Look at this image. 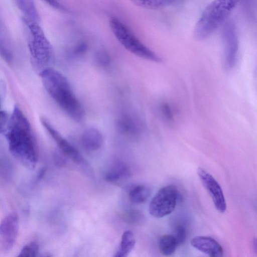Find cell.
I'll return each mask as SVG.
<instances>
[{"mask_svg": "<svg viewBox=\"0 0 257 257\" xmlns=\"http://www.w3.org/2000/svg\"><path fill=\"white\" fill-rule=\"evenodd\" d=\"M223 25V66L226 70H230L236 63L238 41L235 25L232 21L227 20Z\"/></svg>", "mask_w": 257, "mask_h": 257, "instance_id": "cell-7", "label": "cell"}, {"mask_svg": "<svg viewBox=\"0 0 257 257\" xmlns=\"http://www.w3.org/2000/svg\"><path fill=\"white\" fill-rule=\"evenodd\" d=\"M190 243L193 247L210 256H223L222 246L215 239L210 236H197L191 239Z\"/></svg>", "mask_w": 257, "mask_h": 257, "instance_id": "cell-11", "label": "cell"}, {"mask_svg": "<svg viewBox=\"0 0 257 257\" xmlns=\"http://www.w3.org/2000/svg\"><path fill=\"white\" fill-rule=\"evenodd\" d=\"M158 245L161 253L166 256L174 254L178 246L175 238L171 234L162 236L159 240Z\"/></svg>", "mask_w": 257, "mask_h": 257, "instance_id": "cell-20", "label": "cell"}, {"mask_svg": "<svg viewBox=\"0 0 257 257\" xmlns=\"http://www.w3.org/2000/svg\"><path fill=\"white\" fill-rule=\"evenodd\" d=\"M5 132L12 154L26 167L34 168L38 160L36 141L29 120L17 106Z\"/></svg>", "mask_w": 257, "mask_h": 257, "instance_id": "cell-1", "label": "cell"}, {"mask_svg": "<svg viewBox=\"0 0 257 257\" xmlns=\"http://www.w3.org/2000/svg\"><path fill=\"white\" fill-rule=\"evenodd\" d=\"M41 121L64 155L77 164L82 163L83 158L79 151L64 138L47 119L42 117Z\"/></svg>", "mask_w": 257, "mask_h": 257, "instance_id": "cell-10", "label": "cell"}, {"mask_svg": "<svg viewBox=\"0 0 257 257\" xmlns=\"http://www.w3.org/2000/svg\"><path fill=\"white\" fill-rule=\"evenodd\" d=\"M87 50V45L85 42H80L74 48L73 53L74 55L79 56L83 55Z\"/></svg>", "mask_w": 257, "mask_h": 257, "instance_id": "cell-26", "label": "cell"}, {"mask_svg": "<svg viewBox=\"0 0 257 257\" xmlns=\"http://www.w3.org/2000/svg\"><path fill=\"white\" fill-rule=\"evenodd\" d=\"M117 127L121 134L128 136H134L140 131L138 121L127 113L121 115L118 118Z\"/></svg>", "mask_w": 257, "mask_h": 257, "instance_id": "cell-13", "label": "cell"}, {"mask_svg": "<svg viewBox=\"0 0 257 257\" xmlns=\"http://www.w3.org/2000/svg\"><path fill=\"white\" fill-rule=\"evenodd\" d=\"M151 194L150 188L144 185H137L133 188L128 193L130 200L136 204L145 202Z\"/></svg>", "mask_w": 257, "mask_h": 257, "instance_id": "cell-17", "label": "cell"}, {"mask_svg": "<svg viewBox=\"0 0 257 257\" xmlns=\"http://www.w3.org/2000/svg\"><path fill=\"white\" fill-rule=\"evenodd\" d=\"M0 55L7 61H11L13 52L11 40L8 31L0 21Z\"/></svg>", "mask_w": 257, "mask_h": 257, "instance_id": "cell-15", "label": "cell"}, {"mask_svg": "<svg viewBox=\"0 0 257 257\" xmlns=\"http://www.w3.org/2000/svg\"><path fill=\"white\" fill-rule=\"evenodd\" d=\"M81 143L84 149L88 151H97L103 145V136L101 132L96 128H87L81 135Z\"/></svg>", "mask_w": 257, "mask_h": 257, "instance_id": "cell-12", "label": "cell"}, {"mask_svg": "<svg viewBox=\"0 0 257 257\" xmlns=\"http://www.w3.org/2000/svg\"><path fill=\"white\" fill-rule=\"evenodd\" d=\"M19 217L16 213H10L0 223V247L5 251L13 247L19 231Z\"/></svg>", "mask_w": 257, "mask_h": 257, "instance_id": "cell-9", "label": "cell"}, {"mask_svg": "<svg viewBox=\"0 0 257 257\" xmlns=\"http://www.w3.org/2000/svg\"><path fill=\"white\" fill-rule=\"evenodd\" d=\"M17 5L25 17L38 22L39 15L34 0H16Z\"/></svg>", "mask_w": 257, "mask_h": 257, "instance_id": "cell-18", "label": "cell"}, {"mask_svg": "<svg viewBox=\"0 0 257 257\" xmlns=\"http://www.w3.org/2000/svg\"><path fill=\"white\" fill-rule=\"evenodd\" d=\"M178 197L177 188L168 185L160 188L152 199L149 211L155 218H162L171 213L175 209Z\"/></svg>", "mask_w": 257, "mask_h": 257, "instance_id": "cell-6", "label": "cell"}, {"mask_svg": "<svg viewBox=\"0 0 257 257\" xmlns=\"http://www.w3.org/2000/svg\"><path fill=\"white\" fill-rule=\"evenodd\" d=\"M240 0H213L204 9L194 30L198 40L206 39L228 20Z\"/></svg>", "mask_w": 257, "mask_h": 257, "instance_id": "cell-3", "label": "cell"}, {"mask_svg": "<svg viewBox=\"0 0 257 257\" xmlns=\"http://www.w3.org/2000/svg\"><path fill=\"white\" fill-rule=\"evenodd\" d=\"M39 74L45 89L57 104L71 119L81 121L85 111L67 78L51 67L42 70Z\"/></svg>", "mask_w": 257, "mask_h": 257, "instance_id": "cell-2", "label": "cell"}, {"mask_svg": "<svg viewBox=\"0 0 257 257\" xmlns=\"http://www.w3.org/2000/svg\"><path fill=\"white\" fill-rule=\"evenodd\" d=\"M160 111L164 120L169 124L175 120V112L172 106L167 102H162L160 105Z\"/></svg>", "mask_w": 257, "mask_h": 257, "instance_id": "cell-21", "label": "cell"}, {"mask_svg": "<svg viewBox=\"0 0 257 257\" xmlns=\"http://www.w3.org/2000/svg\"><path fill=\"white\" fill-rule=\"evenodd\" d=\"M96 62L102 67H107L110 62V59L108 53L103 49L99 50L95 54Z\"/></svg>", "mask_w": 257, "mask_h": 257, "instance_id": "cell-24", "label": "cell"}, {"mask_svg": "<svg viewBox=\"0 0 257 257\" xmlns=\"http://www.w3.org/2000/svg\"><path fill=\"white\" fill-rule=\"evenodd\" d=\"M129 173L128 168L124 163L117 162L107 170L104 177L107 181L116 183L125 179Z\"/></svg>", "mask_w": 257, "mask_h": 257, "instance_id": "cell-14", "label": "cell"}, {"mask_svg": "<svg viewBox=\"0 0 257 257\" xmlns=\"http://www.w3.org/2000/svg\"><path fill=\"white\" fill-rule=\"evenodd\" d=\"M137 7L149 9L157 10L169 7L178 0H130Z\"/></svg>", "mask_w": 257, "mask_h": 257, "instance_id": "cell-19", "label": "cell"}, {"mask_svg": "<svg viewBox=\"0 0 257 257\" xmlns=\"http://www.w3.org/2000/svg\"><path fill=\"white\" fill-rule=\"evenodd\" d=\"M1 111V101H0V111Z\"/></svg>", "mask_w": 257, "mask_h": 257, "instance_id": "cell-29", "label": "cell"}, {"mask_svg": "<svg viewBox=\"0 0 257 257\" xmlns=\"http://www.w3.org/2000/svg\"><path fill=\"white\" fill-rule=\"evenodd\" d=\"M109 25L115 38L129 52L152 62H162V58L144 44L119 19L110 17Z\"/></svg>", "mask_w": 257, "mask_h": 257, "instance_id": "cell-5", "label": "cell"}, {"mask_svg": "<svg viewBox=\"0 0 257 257\" xmlns=\"http://www.w3.org/2000/svg\"><path fill=\"white\" fill-rule=\"evenodd\" d=\"M39 252V245L35 241L31 242L23 247L19 256L35 257Z\"/></svg>", "mask_w": 257, "mask_h": 257, "instance_id": "cell-23", "label": "cell"}, {"mask_svg": "<svg viewBox=\"0 0 257 257\" xmlns=\"http://www.w3.org/2000/svg\"><path fill=\"white\" fill-rule=\"evenodd\" d=\"M135 238L130 230L123 232L121 236L120 245L114 256L115 257H125L128 255L135 245Z\"/></svg>", "mask_w": 257, "mask_h": 257, "instance_id": "cell-16", "label": "cell"}, {"mask_svg": "<svg viewBox=\"0 0 257 257\" xmlns=\"http://www.w3.org/2000/svg\"><path fill=\"white\" fill-rule=\"evenodd\" d=\"M23 24L28 46L35 66L42 70L50 67L54 57L52 46L37 22L24 17Z\"/></svg>", "mask_w": 257, "mask_h": 257, "instance_id": "cell-4", "label": "cell"}, {"mask_svg": "<svg viewBox=\"0 0 257 257\" xmlns=\"http://www.w3.org/2000/svg\"><path fill=\"white\" fill-rule=\"evenodd\" d=\"M5 125L0 123V134L5 132Z\"/></svg>", "mask_w": 257, "mask_h": 257, "instance_id": "cell-28", "label": "cell"}, {"mask_svg": "<svg viewBox=\"0 0 257 257\" xmlns=\"http://www.w3.org/2000/svg\"><path fill=\"white\" fill-rule=\"evenodd\" d=\"M197 173L203 186L210 195L215 208L220 213L224 212L226 209V203L218 182L202 168L199 167Z\"/></svg>", "mask_w": 257, "mask_h": 257, "instance_id": "cell-8", "label": "cell"}, {"mask_svg": "<svg viewBox=\"0 0 257 257\" xmlns=\"http://www.w3.org/2000/svg\"><path fill=\"white\" fill-rule=\"evenodd\" d=\"M173 236L177 245L183 244L186 240V233L185 227L182 225H178L174 229Z\"/></svg>", "mask_w": 257, "mask_h": 257, "instance_id": "cell-25", "label": "cell"}, {"mask_svg": "<svg viewBox=\"0 0 257 257\" xmlns=\"http://www.w3.org/2000/svg\"><path fill=\"white\" fill-rule=\"evenodd\" d=\"M124 220L131 224H140L145 221V216L139 211L130 210L124 213L123 216Z\"/></svg>", "mask_w": 257, "mask_h": 257, "instance_id": "cell-22", "label": "cell"}, {"mask_svg": "<svg viewBox=\"0 0 257 257\" xmlns=\"http://www.w3.org/2000/svg\"><path fill=\"white\" fill-rule=\"evenodd\" d=\"M52 8L62 12H67L68 10L57 0H43Z\"/></svg>", "mask_w": 257, "mask_h": 257, "instance_id": "cell-27", "label": "cell"}]
</instances>
